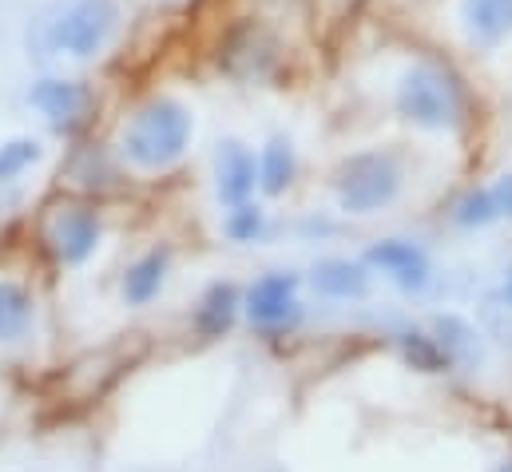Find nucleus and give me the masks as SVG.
I'll list each match as a JSON object with an SVG mask.
<instances>
[{
  "instance_id": "nucleus-9",
  "label": "nucleus",
  "mask_w": 512,
  "mask_h": 472,
  "mask_svg": "<svg viewBox=\"0 0 512 472\" xmlns=\"http://www.w3.org/2000/svg\"><path fill=\"white\" fill-rule=\"evenodd\" d=\"M100 215L88 211V207H60L48 223V242H52V254L64 262V266H80L92 258V250L100 246Z\"/></svg>"
},
{
  "instance_id": "nucleus-24",
  "label": "nucleus",
  "mask_w": 512,
  "mask_h": 472,
  "mask_svg": "<svg viewBox=\"0 0 512 472\" xmlns=\"http://www.w3.org/2000/svg\"><path fill=\"white\" fill-rule=\"evenodd\" d=\"M493 472H512V461H505V465H497Z\"/></svg>"
},
{
  "instance_id": "nucleus-20",
  "label": "nucleus",
  "mask_w": 512,
  "mask_h": 472,
  "mask_svg": "<svg viewBox=\"0 0 512 472\" xmlns=\"http://www.w3.org/2000/svg\"><path fill=\"white\" fill-rule=\"evenodd\" d=\"M437 342H441V350L449 354V361H469V357L477 354V338H473V330L461 322V318H437V334H433Z\"/></svg>"
},
{
  "instance_id": "nucleus-7",
  "label": "nucleus",
  "mask_w": 512,
  "mask_h": 472,
  "mask_svg": "<svg viewBox=\"0 0 512 472\" xmlns=\"http://www.w3.org/2000/svg\"><path fill=\"white\" fill-rule=\"evenodd\" d=\"M366 266L382 270L393 286H401L405 294H421L433 282V262L429 254L409 242V238H382L366 250Z\"/></svg>"
},
{
  "instance_id": "nucleus-19",
  "label": "nucleus",
  "mask_w": 512,
  "mask_h": 472,
  "mask_svg": "<svg viewBox=\"0 0 512 472\" xmlns=\"http://www.w3.org/2000/svg\"><path fill=\"white\" fill-rule=\"evenodd\" d=\"M40 143L36 139H8L0 143V183H16L24 171H32L40 163Z\"/></svg>"
},
{
  "instance_id": "nucleus-21",
  "label": "nucleus",
  "mask_w": 512,
  "mask_h": 472,
  "mask_svg": "<svg viewBox=\"0 0 512 472\" xmlns=\"http://www.w3.org/2000/svg\"><path fill=\"white\" fill-rule=\"evenodd\" d=\"M262 231H266L262 207H255L251 199L239 203V207H231V215H227V235L235 238V242H255V238H262Z\"/></svg>"
},
{
  "instance_id": "nucleus-17",
  "label": "nucleus",
  "mask_w": 512,
  "mask_h": 472,
  "mask_svg": "<svg viewBox=\"0 0 512 472\" xmlns=\"http://www.w3.org/2000/svg\"><path fill=\"white\" fill-rule=\"evenodd\" d=\"M497 219H501V211H497L493 187H473V191H465V195L457 199V207H453V223H457V227H469V231L489 227V223H497Z\"/></svg>"
},
{
  "instance_id": "nucleus-4",
  "label": "nucleus",
  "mask_w": 512,
  "mask_h": 472,
  "mask_svg": "<svg viewBox=\"0 0 512 472\" xmlns=\"http://www.w3.org/2000/svg\"><path fill=\"white\" fill-rule=\"evenodd\" d=\"M405 187V167L393 151H358L338 163L334 171V195L346 215H374L385 211Z\"/></svg>"
},
{
  "instance_id": "nucleus-13",
  "label": "nucleus",
  "mask_w": 512,
  "mask_h": 472,
  "mask_svg": "<svg viewBox=\"0 0 512 472\" xmlns=\"http://www.w3.org/2000/svg\"><path fill=\"white\" fill-rule=\"evenodd\" d=\"M298 175V155H294V143L286 135H270L266 147L258 151V187L266 195H286L290 183Z\"/></svg>"
},
{
  "instance_id": "nucleus-5",
  "label": "nucleus",
  "mask_w": 512,
  "mask_h": 472,
  "mask_svg": "<svg viewBox=\"0 0 512 472\" xmlns=\"http://www.w3.org/2000/svg\"><path fill=\"white\" fill-rule=\"evenodd\" d=\"M278 52H282V44L262 20H243L239 28H231V36L223 44V64L239 80H262L274 72Z\"/></svg>"
},
{
  "instance_id": "nucleus-23",
  "label": "nucleus",
  "mask_w": 512,
  "mask_h": 472,
  "mask_svg": "<svg viewBox=\"0 0 512 472\" xmlns=\"http://www.w3.org/2000/svg\"><path fill=\"white\" fill-rule=\"evenodd\" d=\"M501 294H505V302L512 306V266L505 270V282H501Z\"/></svg>"
},
{
  "instance_id": "nucleus-12",
  "label": "nucleus",
  "mask_w": 512,
  "mask_h": 472,
  "mask_svg": "<svg viewBox=\"0 0 512 472\" xmlns=\"http://www.w3.org/2000/svg\"><path fill=\"white\" fill-rule=\"evenodd\" d=\"M314 290L326 298H362L370 290V270L366 262H350V258H326L314 266L310 274Z\"/></svg>"
},
{
  "instance_id": "nucleus-22",
  "label": "nucleus",
  "mask_w": 512,
  "mask_h": 472,
  "mask_svg": "<svg viewBox=\"0 0 512 472\" xmlns=\"http://www.w3.org/2000/svg\"><path fill=\"white\" fill-rule=\"evenodd\" d=\"M493 199H497L501 219H512V171H509V175H501V179L493 183Z\"/></svg>"
},
{
  "instance_id": "nucleus-3",
  "label": "nucleus",
  "mask_w": 512,
  "mask_h": 472,
  "mask_svg": "<svg viewBox=\"0 0 512 472\" xmlns=\"http://www.w3.org/2000/svg\"><path fill=\"white\" fill-rule=\"evenodd\" d=\"M36 28L48 52L92 60L120 32V0H60L40 16Z\"/></svg>"
},
{
  "instance_id": "nucleus-16",
  "label": "nucleus",
  "mask_w": 512,
  "mask_h": 472,
  "mask_svg": "<svg viewBox=\"0 0 512 472\" xmlns=\"http://www.w3.org/2000/svg\"><path fill=\"white\" fill-rule=\"evenodd\" d=\"M28 326H32V298H28V290L0 278V342L24 338Z\"/></svg>"
},
{
  "instance_id": "nucleus-10",
  "label": "nucleus",
  "mask_w": 512,
  "mask_h": 472,
  "mask_svg": "<svg viewBox=\"0 0 512 472\" xmlns=\"http://www.w3.org/2000/svg\"><path fill=\"white\" fill-rule=\"evenodd\" d=\"M258 187V159L255 151L239 139H223L215 151V195L227 207H239L255 195Z\"/></svg>"
},
{
  "instance_id": "nucleus-11",
  "label": "nucleus",
  "mask_w": 512,
  "mask_h": 472,
  "mask_svg": "<svg viewBox=\"0 0 512 472\" xmlns=\"http://www.w3.org/2000/svg\"><path fill=\"white\" fill-rule=\"evenodd\" d=\"M461 28L473 48H501L512 40V0H461Z\"/></svg>"
},
{
  "instance_id": "nucleus-2",
  "label": "nucleus",
  "mask_w": 512,
  "mask_h": 472,
  "mask_svg": "<svg viewBox=\"0 0 512 472\" xmlns=\"http://www.w3.org/2000/svg\"><path fill=\"white\" fill-rule=\"evenodd\" d=\"M191 135H195L191 112L171 96H155L124 123L120 151L139 171H163L187 155Z\"/></svg>"
},
{
  "instance_id": "nucleus-15",
  "label": "nucleus",
  "mask_w": 512,
  "mask_h": 472,
  "mask_svg": "<svg viewBox=\"0 0 512 472\" xmlns=\"http://www.w3.org/2000/svg\"><path fill=\"white\" fill-rule=\"evenodd\" d=\"M167 262H171V254H167V250H147L139 262H131L128 278H124V298H128L131 306H147V302L163 290Z\"/></svg>"
},
{
  "instance_id": "nucleus-8",
  "label": "nucleus",
  "mask_w": 512,
  "mask_h": 472,
  "mask_svg": "<svg viewBox=\"0 0 512 472\" xmlns=\"http://www.w3.org/2000/svg\"><path fill=\"white\" fill-rule=\"evenodd\" d=\"M28 104L48 119L56 131H76L88 108H92V92L80 80H64V76H44L28 88Z\"/></svg>"
},
{
  "instance_id": "nucleus-6",
  "label": "nucleus",
  "mask_w": 512,
  "mask_h": 472,
  "mask_svg": "<svg viewBox=\"0 0 512 472\" xmlns=\"http://www.w3.org/2000/svg\"><path fill=\"white\" fill-rule=\"evenodd\" d=\"M247 318L262 326V330H282V326H294L298 322V274L290 270H274V274H262L255 286L247 290Z\"/></svg>"
},
{
  "instance_id": "nucleus-18",
  "label": "nucleus",
  "mask_w": 512,
  "mask_h": 472,
  "mask_svg": "<svg viewBox=\"0 0 512 472\" xmlns=\"http://www.w3.org/2000/svg\"><path fill=\"white\" fill-rule=\"evenodd\" d=\"M397 342H401V354H405V361H409L413 369L441 373V369H449V365H453L449 354L441 350V342H437V338H429V334H421V330H405Z\"/></svg>"
},
{
  "instance_id": "nucleus-14",
  "label": "nucleus",
  "mask_w": 512,
  "mask_h": 472,
  "mask_svg": "<svg viewBox=\"0 0 512 472\" xmlns=\"http://www.w3.org/2000/svg\"><path fill=\"white\" fill-rule=\"evenodd\" d=\"M239 306H243V302H239V290H235L231 282H215V286L203 294L199 310H195V330H199L203 338H223V334L231 330Z\"/></svg>"
},
{
  "instance_id": "nucleus-1",
  "label": "nucleus",
  "mask_w": 512,
  "mask_h": 472,
  "mask_svg": "<svg viewBox=\"0 0 512 472\" xmlns=\"http://www.w3.org/2000/svg\"><path fill=\"white\" fill-rule=\"evenodd\" d=\"M393 108L421 131H457L469 119V92L453 68L437 60H417L401 72Z\"/></svg>"
}]
</instances>
